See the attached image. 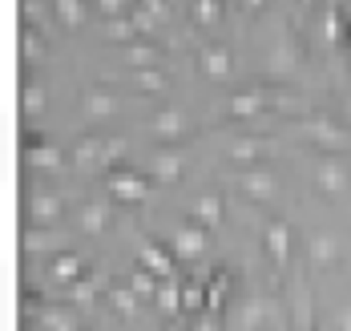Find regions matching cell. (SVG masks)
I'll return each instance as SVG.
<instances>
[{
    "mask_svg": "<svg viewBox=\"0 0 351 331\" xmlns=\"http://www.w3.org/2000/svg\"><path fill=\"white\" fill-rule=\"evenodd\" d=\"M202 65H206L210 73H226V65H230V57H226L222 49H206V53H202Z\"/></svg>",
    "mask_w": 351,
    "mask_h": 331,
    "instance_id": "obj_1",
    "label": "cell"
},
{
    "mask_svg": "<svg viewBox=\"0 0 351 331\" xmlns=\"http://www.w3.org/2000/svg\"><path fill=\"white\" fill-rule=\"evenodd\" d=\"M113 190H117V194H125V198H138L141 182H138V178H130V174H117V178H113Z\"/></svg>",
    "mask_w": 351,
    "mask_h": 331,
    "instance_id": "obj_2",
    "label": "cell"
},
{
    "mask_svg": "<svg viewBox=\"0 0 351 331\" xmlns=\"http://www.w3.org/2000/svg\"><path fill=\"white\" fill-rule=\"evenodd\" d=\"M158 130H166V134H170V130H182V117H178V113H162V117H158Z\"/></svg>",
    "mask_w": 351,
    "mask_h": 331,
    "instance_id": "obj_3",
    "label": "cell"
},
{
    "mask_svg": "<svg viewBox=\"0 0 351 331\" xmlns=\"http://www.w3.org/2000/svg\"><path fill=\"white\" fill-rule=\"evenodd\" d=\"M89 110H93V113H106V110H113V101H109L106 93H93V97H89Z\"/></svg>",
    "mask_w": 351,
    "mask_h": 331,
    "instance_id": "obj_4",
    "label": "cell"
},
{
    "mask_svg": "<svg viewBox=\"0 0 351 331\" xmlns=\"http://www.w3.org/2000/svg\"><path fill=\"white\" fill-rule=\"evenodd\" d=\"M323 186L339 190V186H343V174H339V170H323Z\"/></svg>",
    "mask_w": 351,
    "mask_h": 331,
    "instance_id": "obj_5",
    "label": "cell"
},
{
    "mask_svg": "<svg viewBox=\"0 0 351 331\" xmlns=\"http://www.w3.org/2000/svg\"><path fill=\"white\" fill-rule=\"evenodd\" d=\"M282 247H287V234H282V226H275V230H271V251L282 255Z\"/></svg>",
    "mask_w": 351,
    "mask_h": 331,
    "instance_id": "obj_6",
    "label": "cell"
},
{
    "mask_svg": "<svg viewBox=\"0 0 351 331\" xmlns=\"http://www.w3.org/2000/svg\"><path fill=\"white\" fill-rule=\"evenodd\" d=\"M101 219H106L101 206H89V210H85V222H89V226H101Z\"/></svg>",
    "mask_w": 351,
    "mask_h": 331,
    "instance_id": "obj_7",
    "label": "cell"
},
{
    "mask_svg": "<svg viewBox=\"0 0 351 331\" xmlns=\"http://www.w3.org/2000/svg\"><path fill=\"white\" fill-rule=\"evenodd\" d=\"M61 12H65V21H77V16H81V8H77V0H61Z\"/></svg>",
    "mask_w": 351,
    "mask_h": 331,
    "instance_id": "obj_8",
    "label": "cell"
},
{
    "mask_svg": "<svg viewBox=\"0 0 351 331\" xmlns=\"http://www.w3.org/2000/svg\"><path fill=\"white\" fill-rule=\"evenodd\" d=\"M198 210H202V214H206V219H218V202H214V198H206V202H202V206H198Z\"/></svg>",
    "mask_w": 351,
    "mask_h": 331,
    "instance_id": "obj_9",
    "label": "cell"
}]
</instances>
